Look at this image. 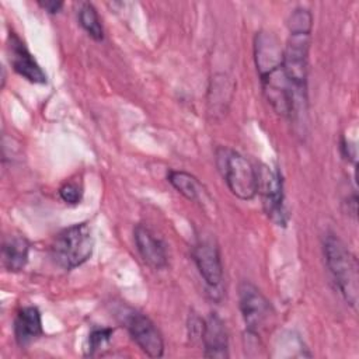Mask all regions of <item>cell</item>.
Listing matches in <instances>:
<instances>
[{
    "label": "cell",
    "instance_id": "5",
    "mask_svg": "<svg viewBox=\"0 0 359 359\" xmlns=\"http://www.w3.org/2000/svg\"><path fill=\"white\" fill-rule=\"evenodd\" d=\"M93 248L94 238L90 227L86 223H77L56 236L52 244V257L63 269H73L91 257Z\"/></svg>",
    "mask_w": 359,
    "mask_h": 359
},
{
    "label": "cell",
    "instance_id": "10",
    "mask_svg": "<svg viewBox=\"0 0 359 359\" xmlns=\"http://www.w3.org/2000/svg\"><path fill=\"white\" fill-rule=\"evenodd\" d=\"M192 257L205 283L209 287H217L223 279V265L217 247L210 241H199L192 250Z\"/></svg>",
    "mask_w": 359,
    "mask_h": 359
},
{
    "label": "cell",
    "instance_id": "7",
    "mask_svg": "<svg viewBox=\"0 0 359 359\" xmlns=\"http://www.w3.org/2000/svg\"><path fill=\"white\" fill-rule=\"evenodd\" d=\"M257 192L261 195L266 216L278 226H285L287 213L283 203V182L279 172L268 165H261L257 170Z\"/></svg>",
    "mask_w": 359,
    "mask_h": 359
},
{
    "label": "cell",
    "instance_id": "15",
    "mask_svg": "<svg viewBox=\"0 0 359 359\" xmlns=\"http://www.w3.org/2000/svg\"><path fill=\"white\" fill-rule=\"evenodd\" d=\"M167 180L187 199L194 201V202L201 201L203 189H202V185L199 184V181L192 174H189L187 171L172 170L168 172Z\"/></svg>",
    "mask_w": 359,
    "mask_h": 359
},
{
    "label": "cell",
    "instance_id": "11",
    "mask_svg": "<svg viewBox=\"0 0 359 359\" xmlns=\"http://www.w3.org/2000/svg\"><path fill=\"white\" fill-rule=\"evenodd\" d=\"M136 248L143 259L153 269H163L167 265V251L164 243L146 226L137 224L133 230Z\"/></svg>",
    "mask_w": 359,
    "mask_h": 359
},
{
    "label": "cell",
    "instance_id": "4",
    "mask_svg": "<svg viewBox=\"0 0 359 359\" xmlns=\"http://www.w3.org/2000/svg\"><path fill=\"white\" fill-rule=\"evenodd\" d=\"M216 164L234 196L250 201L257 195V170L243 154L229 147H219Z\"/></svg>",
    "mask_w": 359,
    "mask_h": 359
},
{
    "label": "cell",
    "instance_id": "9",
    "mask_svg": "<svg viewBox=\"0 0 359 359\" xmlns=\"http://www.w3.org/2000/svg\"><path fill=\"white\" fill-rule=\"evenodd\" d=\"M8 52L10 63L17 74L35 84L46 83V73L27 49L21 38L14 32H10L8 35Z\"/></svg>",
    "mask_w": 359,
    "mask_h": 359
},
{
    "label": "cell",
    "instance_id": "3",
    "mask_svg": "<svg viewBox=\"0 0 359 359\" xmlns=\"http://www.w3.org/2000/svg\"><path fill=\"white\" fill-rule=\"evenodd\" d=\"M324 257L327 268L345 302L356 306L358 302V264L345 244L330 234L324 240Z\"/></svg>",
    "mask_w": 359,
    "mask_h": 359
},
{
    "label": "cell",
    "instance_id": "8",
    "mask_svg": "<svg viewBox=\"0 0 359 359\" xmlns=\"http://www.w3.org/2000/svg\"><path fill=\"white\" fill-rule=\"evenodd\" d=\"M125 327L137 344V346L150 358H161L164 353V341L153 321L137 311L130 310L125 316Z\"/></svg>",
    "mask_w": 359,
    "mask_h": 359
},
{
    "label": "cell",
    "instance_id": "18",
    "mask_svg": "<svg viewBox=\"0 0 359 359\" xmlns=\"http://www.w3.org/2000/svg\"><path fill=\"white\" fill-rule=\"evenodd\" d=\"M59 196L69 205H76L81 201V188L74 182H66L59 189Z\"/></svg>",
    "mask_w": 359,
    "mask_h": 359
},
{
    "label": "cell",
    "instance_id": "2",
    "mask_svg": "<svg viewBox=\"0 0 359 359\" xmlns=\"http://www.w3.org/2000/svg\"><path fill=\"white\" fill-rule=\"evenodd\" d=\"M289 38L283 48V67L293 90V112L297 105L306 102L309 48L313 27V15L307 8H296L289 20Z\"/></svg>",
    "mask_w": 359,
    "mask_h": 359
},
{
    "label": "cell",
    "instance_id": "12",
    "mask_svg": "<svg viewBox=\"0 0 359 359\" xmlns=\"http://www.w3.org/2000/svg\"><path fill=\"white\" fill-rule=\"evenodd\" d=\"M201 339L203 342V355L206 358H229L227 330L223 320L216 313H212L205 321Z\"/></svg>",
    "mask_w": 359,
    "mask_h": 359
},
{
    "label": "cell",
    "instance_id": "14",
    "mask_svg": "<svg viewBox=\"0 0 359 359\" xmlns=\"http://www.w3.org/2000/svg\"><path fill=\"white\" fill-rule=\"evenodd\" d=\"M29 243L22 236H10L4 240L1 247L3 265L10 272H18L24 269L28 262Z\"/></svg>",
    "mask_w": 359,
    "mask_h": 359
},
{
    "label": "cell",
    "instance_id": "17",
    "mask_svg": "<svg viewBox=\"0 0 359 359\" xmlns=\"http://www.w3.org/2000/svg\"><path fill=\"white\" fill-rule=\"evenodd\" d=\"M114 334V330L111 328H95L91 331L88 337V348H87V355H94L98 349L105 346L111 337Z\"/></svg>",
    "mask_w": 359,
    "mask_h": 359
},
{
    "label": "cell",
    "instance_id": "19",
    "mask_svg": "<svg viewBox=\"0 0 359 359\" xmlns=\"http://www.w3.org/2000/svg\"><path fill=\"white\" fill-rule=\"evenodd\" d=\"M38 6L42 7L45 11H48L49 14H56L63 7V3L55 1V0H45V1H38Z\"/></svg>",
    "mask_w": 359,
    "mask_h": 359
},
{
    "label": "cell",
    "instance_id": "16",
    "mask_svg": "<svg viewBox=\"0 0 359 359\" xmlns=\"http://www.w3.org/2000/svg\"><path fill=\"white\" fill-rule=\"evenodd\" d=\"M79 21L83 29L95 41L104 39V29L97 10L91 3H83L79 10Z\"/></svg>",
    "mask_w": 359,
    "mask_h": 359
},
{
    "label": "cell",
    "instance_id": "13",
    "mask_svg": "<svg viewBox=\"0 0 359 359\" xmlns=\"http://www.w3.org/2000/svg\"><path fill=\"white\" fill-rule=\"evenodd\" d=\"M43 334L41 313L34 306L22 307L14 318V337L20 346H28Z\"/></svg>",
    "mask_w": 359,
    "mask_h": 359
},
{
    "label": "cell",
    "instance_id": "1",
    "mask_svg": "<svg viewBox=\"0 0 359 359\" xmlns=\"http://www.w3.org/2000/svg\"><path fill=\"white\" fill-rule=\"evenodd\" d=\"M254 60L262 93L279 115L293 114V90L283 67V48L275 34L259 31L254 38Z\"/></svg>",
    "mask_w": 359,
    "mask_h": 359
},
{
    "label": "cell",
    "instance_id": "6",
    "mask_svg": "<svg viewBox=\"0 0 359 359\" xmlns=\"http://www.w3.org/2000/svg\"><path fill=\"white\" fill-rule=\"evenodd\" d=\"M238 307L247 332L258 338L272 321L273 311L269 300L255 285L244 280L238 286Z\"/></svg>",
    "mask_w": 359,
    "mask_h": 359
}]
</instances>
